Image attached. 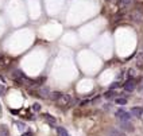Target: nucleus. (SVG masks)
Segmentation results:
<instances>
[{"instance_id": "obj_1", "label": "nucleus", "mask_w": 143, "mask_h": 136, "mask_svg": "<svg viewBox=\"0 0 143 136\" xmlns=\"http://www.w3.org/2000/svg\"><path fill=\"white\" fill-rule=\"evenodd\" d=\"M130 18H131V20L135 22V23H138V24L143 23V12L139 8L132 9V11L130 12Z\"/></svg>"}, {"instance_id": "obj_2", "label": "nucleus", "mask_w": 143, "mask_h": 136, "mask_svg": "<svg viewBox=\"0 0 143 136\" xmlns=\"http://www.w3.org/2000/svg\"><path fill=\"white\" fill-rule=\"evenodd\" d=\"M116 117H118L120 121H130L131 115L126 111H119V112H116Z\"/></svg>"}, {"instance_id": "obj_3", "label": "nucleus", "mask_w": 143, "mask_h": 136, "mask_svg": "<svg viewBox=\"0 0 143 136\" xmlns=\"http://www.w3.org/2000/svg\"><path fill=\"white\" fill-rule=\"evenodd\" d=\"M57 101H58V104L61 107H66V105H69V103H70V96L69 94H61V97H59Z\"/></svg>"}, {"instance_id": "obj_4", "label": "nucleus", "mask_w": 143, "mask_h": 136, "mask_svg": "<svg viewBox=\"0 0 143 136\" xmlns=\"http://www.w3.org/2000/svg\"><path fill=\"white\" fill-rule=\"evenodd\" d=\"M134 89H135V81L132 78L127 80L126 84H124V90L126 92H132Z\"/></svg>"}, {"instance_id": "obj_5", "label": "nucleus", "mask_w": 143, "mask_h": 136, "mask_svg": "<svg viewBox=\"0 0 143 136\" xmlns=\"http://www.w3.org/2000/svg\"><path fill=\"white\" fill-rule=\"evenodd\" d=\"M120 125H122V128L126 132H132L134 131V127H132V124H131L130 121H120Z\"/></svg>"}, {"instance_id": "obj_6", "label": "nucleus", "mask_w": 143, "mask_h": 136, "mask_svg": "<svg viewBox=\"0 0 143 136\" xmlns=\"http://www.w3.org/2000/svg\"><path fill=\"white\" fill-rule=\"evenodd\" d=\"M50 94V90H49V88H39L38 89V96L43 97V98H47Z\"/></svg>"}, {"instance_id": "obj_7", "label": "nucleus", "mask_w": 143, "mask_h": 136, "mask_svg": "<svg viewBox=\"0 0 143 136\" xmlns=\"http://www.w3.org/2000/svg\"><path fill=\"white\" fill-rule=\"evenodd\" d=\"M131 116H134V117H140L143 115V109L142 108H132L130 112Z\"/></svg>"}, {"instance_id": "obj_8", "label": "nucleus", "mask_w": 143, "mask_h": 136, "mask_svg": "<svg viewBox=\"0 0 143 136\" xmlns=\"http://www.w3.org/2000/svg\"><path fill=\"white\" fill-rule=\"evenodd\" d=\"M136 66L143 69V51H139L136 54Z\"/></svg>"}, {"instance_id": "obj_9", "label": "nucleus", "mask_w": 143, "mask_h": 136, "mask_svg": "<svg viewBox=\"0 0 143 136\" xmlns=\"http://www.w3.org/2000/svg\"><path fill=\"white\" fill-rule=\"evenodd\" d=\"M23 77H24V73H23L22 70H15V71L12 73V78L15 80V81H16V80H19V78H23Z\"/></svg>"}, {"instance_id": "obj_10", "label": "nucleus", "mask_w": 143, "mask_h": 136, "mask_svg": "<svg viewBox=\"0 0 143 136\" xmlns=\"http://www.w3.org/2000/svg\"><path fill=\"white\" fill-rule=\"evenodd\" d=\"M61 94H62L61 92H51L50 94H49V98L53 100V101H57V100L61 97Z\"/></svg>"}, {"instance_id": "obj_11", "label": "nucleus", "mask_w": 143, "mask_h": 136, "mask_svg": "<svg viewBox=\"0 0 143 136\" xmlns=\"http://www.w3.org/2000/svg\"><path fill=\"white\" fill-rule=\"evenodd\" d=\"M118 1H119V4H120V7L124 8V7H128L130 4H132L134 0H118Z\"/></svg>"}, {"instance_id": "obj_12", "label": "nucleus", "mask_w": 143, "mask_h": 136, "mask_svg": "<svg viewBox=\"0 0 143 136\" xmlns=\"http://www.w3.org/2000/svg\"><path fill=\"white\" fill-rule=\"evenodd\" d=\"M110 136H126V135H124L122 131H119V129H111Z\"/></svg>"}, {"instance_id": "obj_13", "label": "nucleus", "mask_w": 143, "mask_h": 136, "mask_svg": "<svg viewBox=\"0 0 143 136\" xmlns=\"http://www.w3.org/2000/svg\"><path fill=\"white\" fill-rule=\"evenodd\" d=\"M0 136H10L8 129L5 128V125H1V127H0Z\"/></svg>"}, {"instance_id": "obj_14", "label": "nucleus", "mask_w": 143, "mask_h": 136, "mask_svg": "<svg viewBox=\"0 0 143 136\" xmlns=\"http://www.w3.org/2000/svg\"><path fill=\"white\" fill-rule=\"evenodd\" d=\"M57 132H58L61 136H69V133H67V131L63 127H58L57 128Z\"/></svg>"}, {"instance_id": "obj_15", "label": "nucleus", "mask_w": 143, "mask_h": 136, "mask_svg": "<svg viewBox=\"0 0 143 136\" xmlns=\"http://www.w3.org/2000/svg\"><path fill=\"white\" fill-rule=\"evenodd\" d=\"M116 94H118L116 92L110 90V92H107V93H104V97H105V98H114V97H115Z\"/></svg>"}, {"instance_id": "obj_16", "label": "nucleus", "mask_w": 143, "mask_h": 136, "mask_svg": "<svg viewBox=\"0 0 143 136\" xmlns=\"http://www.w3.org/2000/svg\"><path fill=\"white\" fill-rule=\"evenodd\" d=\"M45 119L47 120V123H50L51 125H54L55 124V119L53 117V116H50V115H45Z\"/></svg>"}, {"instance_id": "obj_17", "label": "nucleus", "mask_w": 143, "mask_h": 136, "mask_svg": "<svg viewBox=\"0 0 143 136\" xmlns=\"http://www.w3.org/2000/svg\"><path fill=\"white\" fill-rule=\"evenodd\" d=\"M115 103L119 104V105H126V104H127V98H116V100H115Z\"/></svg>"}, {"instance_id": "obj_18", "label": "nucleus", "mask_w": 143, "mask_h": 136, "mask_svg": "<svg viewBox=\"0 0 143 136\" xmlns=\"http://www.w3.org/2000/svg\"><path fill=\"white\" fill-rule=\"evenodd\" d=\"M33 111H34V112H39V111H41V105H39L38 103H35V104L33 105Z\"/></svg>"}, {"instance_id": "obj_19", "label": "nucleus", "mask_w": 143, "mask_h": 136, "mask_svg": "<svg viewBox=\"0 0 143 136\" xmlns=\"http://www.w3.org/2000/svg\"><path fill=\"white\" fill-rule=\"evenodd\" d=\"M16 125H18V128H19L20 131H24V127H26V125H24L23 123H20V121H18V123H16Z\"/></svg>"}, {"instance_id": "obj_20", "label": "nucleus", "mask_w": 143, "mask_h": 136, "mask_svg": "<svg viewBox=\"0 0 143 136\" xmlns=\"http://www.w3.org/2000/svg\"><path fill=\"white\" fill-rule=\"evenodd\" d=\"M135 74H136V73H135L134 69H130V70H128V77H130V78H132V77H134Z\"/></svg>"}, {"instance_id": "obj_21", "label": "nucleus", "mask_w": 143, "mask_h": 136, "mask_svg": "<svg viewBox=\"0 0 143 136\" xmlns=\"http://www.w3.org/2000/svg\"><path fill=\"white\" fill-rule=\"evenodd\" d=\"M5 93V88L3 85H0V94H4Z\"/></svg>"}, {"instance_id": "obj_22", "label": "nucleus", "mask_w": 143, "mask_h": 136, "mask_svg": "<svg viewBox=\"0 0 143 136\" xmlns=\"http://www.w3.org/2000/svg\"><path fill=\"white\" fill-rule=\"evenodd\" d=\"M118 86H119V82H114L112 85H111V89H116Z\"/></svg>"}, {"instance_id": "obj_23", "label": "nucleus", "mask_w": 143, "mask_h": 136, "mask_svg": "<svg viewBox=\"0 0 143 136\" xmlns=\"http://www.w3.org/2000/svg\"><path fill=\"white\" fill-rule=\"evenodd\" d=\"M22 136H33V133H31V132H24Z\"/></svg>"}, {"instance_id": "obj_24", "label": "nucleus", "mask_w": 143, "mask_h": 136, "mask_svg": "<svg viewBox=\"0 0 143 136\" xmlns=\"http://www.w3.org/2000/svg\"><path fill=\"white\" fill-rule=\"evenodd\" d=\"M108 1H110V3H115V1H116V0H108Z\"/></svg>"}, {"instance_id": "obj_25", "label": "nucleus", "mask_w": 143, "mask_h": 136, "mask_svg": "<svg viewBox=\"0 0 143 136\" xmlns=\"http://www.w3.org/2000/svg\"><path fill=\"white\" fill-rule=\"evenodd\" d=\"M1 59H3V55H1V54H0V61H1Z\"/></svg>"}]
</instances>
